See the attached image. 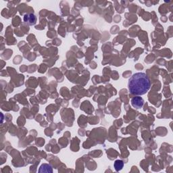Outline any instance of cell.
I'll return each instance as SVG.
<instances>
[{"label": "cell", "mask_w": 173, "mask_h": 173, "mask_svg": "<svg viewBox=\"0 0 173 173\" xmlns=\"http://www.w3.org/2000/svg\"><path fill=\"white\" fill-rule=\"evenodd\" d=\"M39 172H46V173H52L53 170L52 166L48 164H43L40 166Z\"/></svg>", "instance_id": "cell-4"}, {"label": "cell", "mask_w": 173, "mask_h": 173, "mask_svg": "<svg viewBox=\"0 0 173 173\" xmlns=\"http://www.w3.org/2000/svg\"><path fill=\"white\" fill-rule=\"evenodd\" d=\"M151 86L149 78L145 73L137 72L131 76L128 83L130 94L135 95H143L149 91Z\"/></svg>", "instance_id": "cell-1"}, {"label": "cell", "mask_w": 173, "mask_h": 173, "mask_svg": "<svg viewBox=\"0 0 173 173\" xmlns=\"http://www.w3.org/2000/svg\"><path fill=\"white\" fill-rule=\"evenodd\" d=\"M114 166L115 170H116V171L118 172L123 169V166H124V162L123 160H117L115 161L114 164Z\"/></svg>", "instance_id": "cell-5"}, {"label": "cell", "mask_w": 173, "mask_h": 173, "mask_svg": "<svg viewBox=\"0 0 173 173\" xmlns=\"http://www.w3.org/2000/svg\"><path fill=\"white\" fill-rule=\"evenodd\" d=\"M24 21L30 25H34L37 22V18L33 14H25L24 17Z\"/></svg>", "instance_id": "cell-3"}, {"label": "cell", "mask_w": 173, "mask_h": 173, "mask_svg": "<svg viewBox=\"0 0 173 173\" xmlns=\"http://www.w3.org/2000/svg\"><path fill=\"white\" fill-rule=\"evenodd\" d=\"M131 104L134 108L140 109L143 107L144 100L142 98L139 97V96H137V97H134L131 100Z\"/></svg>", "instance_id": "cell-2"}]
</instances>
